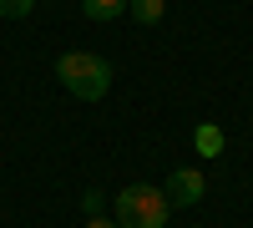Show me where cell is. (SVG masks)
Instances as JSON below:
<instances>
[{
	"mask_svg": "<svg viewBox=\"0 0 253 228\" xmlns=\"http://www.w3.org/2000/svg\"><path fill=\"white\" fill-rule=\"evenodd\" d=\"M112 76H117L112 61L96 56V51H66V56H56V81L76 101H101L112 91Z\"/></svg>",
	"mask_w": 253,
	"mask_h": 228,
	"instance_id": "cell-1",
	"label": "cell"
},
{
	"mask_svg": "<svg viewBox=\"0 0 253 228\" xmlns=\"http://www.w3.org/2000/svg\"><path fill=\"white\" fill-rule=\"evenodd\" d=\"M112 218L122 228H167L172 203H167V193L152 188V182H132V188H122L112 198Z\"/></svg>",
	"mask_w": 253,
	"mask_h": 228,
	"instance_id": "cell-2",
	"label": "cell"
},
{
	"mask_svg": "<svg viewBox=\"0 0 253 228\" xmlns=\"http://www.w3.org/2000/svg\"><path fill=\"white\" fill-rule=\"evenodd\" d=\"M162 193H167V203H172V213H177V208H198V203L208 198V182H203L198 168H172Z\"/></svg>",
	"mask_w": 253,
	"mask_h": 228,
	"instance_id": "cell-3",
	"label": "cell"
},
{
	"mask_svg": "<svg viewBox=\"0 0 253 228\" xmlns=\"http://www.w3.org/2000/svg\"><path fill=\"white\" fill-rule=\"evenodd\" d=\"M126 15H132L137 26H157L167 15V0H126Z\"/></svg>",
	"mask_w": 253,
	"mask_h": 228,
	"instance_id": "cell-4",
	"label": "cell"
},
{
	"mask_svg": "<svg viewBox=\"0 0 253 228\" xmlns=\"http://www.w3.org/2000/svg\"><path fill=\"white\" fill-rule=\"evenodd\" d=\"M193 147H198L203 157H218V152L228 147V137H223V127H213V122H208V127L193 132Z\"/></svg>",
	"mask_w": 253,
	"mask_h": 228,
	"instance_id": "cell-5",
	"label": "cell"
},
{
	"mask_svg": "<svg viewBox=\"0 0 253 228\" xmlns=\"http://www.w3.org/2000/svg\"><path fill=\"white\" fill-rule=\"evenodd\" d=\"M126 10V0H81V15L86 20H117Z\"/></svg>",
	"mask_w": 253,
	"mask_h": 228,
	"instance_id": "cell-6",
	"label": "cell"
},
{
	"mask_svg": "<svg viewBox=\"0 0 253 228\" xmlns=\"http://www.w3.org/2000/svg\"><path fill=\"white\" fill-rule=\"evenodd\" d=\"M36 10V0H0V20H26Z\"/></svg>",
	"mask_w": 253,
	"mask_h": 228,
	"instance_id": "cell-7",
	"label": "cell"
},
{
	"mask_svg": "<svg viewBox=\"0 0 253 228\" xmlns=\"http://www.w3.org/2000/svg\"><path fill=\"white\" fill-rule=\"evenodd\" d=\"M81 213H86V218H101V213H107V193L86 188V193H81Z\"/></svg>",
	"mask_w": 253,
	"mask_h": 228,
	"instance_id": "cell-8",
	"label": "cell"
},
{
	"mask_svg": "<svg viewBox=\"0 0 253 228\" xmlns=\"http://www.w3.org/2000/svg\"><path fill=\"white\" fill-rule=\"evenodd\" d=\"M81 228H122L117 218H107V213H101V218H86V223H81Z\"/></svg>",
	"mask_w": 253,
	"mask_h": 228,
	"instance_id": "cell-9",
	"label": "cell"
}]
</instances>
